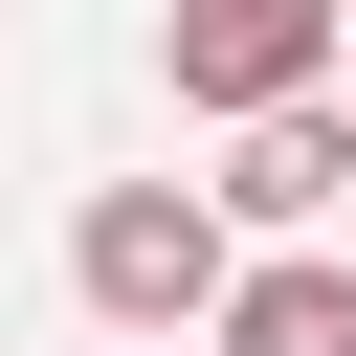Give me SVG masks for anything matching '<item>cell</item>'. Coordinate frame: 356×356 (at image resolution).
Here are the masks:
<instances>
[{"label": "cell", "mask_w": 356, "mask_h": 356, "mask_svg": "<svg viewBox=\"0 0 356 356\" xmlns=\"http://www.w3.org/2000/svg\"><path fill=\"white\" fill-rule=\"evenodd\" d=\"M222 134H245V156L200 178L222 222H334V200H356V111H334V89H289V111H222Z\"/></svg>", "instance_id": "obj_3"}, {"label": "cell", "mask_w": 356, "mask_h": 356, "mask_svg": "<svg viewBox=\"0 0 356 356\" xmlns=\"http://www.w3.org/2000/svg\"><path fill=\"white\" fill-rule=\"evenodd\" d=\"M334 67H356V0H334Z\"/></svg>", "instance_id": "obj_5"}, {"label": "cell", "mask_w": 356, "mask_h": 356, "mask_svg": "<svg viewBox=\"0 0 356 356\" xmlns=\"http://www.w3.org/2000/svg\"><path fill=\"white\" fill-rule=\"evenodd\" d=\"M222 356H356V267L334 245H289V267H222V312H200Z\"/></svg>", "instance_id": "obj_4"}, {"label": "cell", "mask_w": 356, "mask_h": 356, "mask_svg": "<svg viewBox=\"0 0 356 356\" xmlns=\"http://www.w3.org/2000/svg\"><path fill=\"white\" fill-rule=\"evenodd\" d=\"M67 289H89L111 334H200V312H222V200H200V178H111V200L67 222Z\"/></svg>", "instance_id": "obj_1"}, {"label": "cell", "mask_w": 356, "mask_h": 356, "mask_svg": "<svg viewBox=\"0 0 356 356\" xmlns=\"http://www.w3.org/2000/svg\"><path fill=\"white\" fill-rule=\"evenodd\" d=\"M156 67H178V111H289V89H334V0H178Z\"/></svg>", "instance_id": "obj_2"}]
</instances>
